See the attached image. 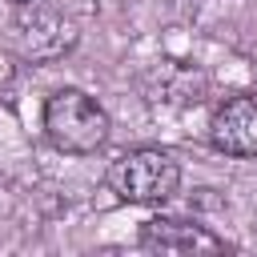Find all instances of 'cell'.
<instances>
[{
  "mask_svg": "<svg viewBox=\"0 0 257 257\" xmlns=\"http://www.w3.org/2000/svg\"><path fill=\"white\" fill-rule=\"evenodd\" d=\"M141 249L169 253V257H197V253H225L229 245L209 225H197L185 217H149L141 225Z\"/></svg>",
  "mask_w": 257,
  "mask_h": 257,
  "instance_id": "4",
  "label": "cell"
},
{
  "mask_svg": "<svg viewBox=\"0 0 257 257\" xmlns=\"http://www.w3.org/2000/svg\"><path fill=\"white\" fill-rule=\"evenodd\" d=\"M181 185V169L165 149H124L108 165V189L128 205H165Z\"/></svg>",
  "mask_w": 257,
  "mask_h": 257,
  "instance_id": "2",
  "label": "cell"
},
{
  "mask_svg": "<svg viewBox=\"0 0 257 257\" xmlns=\"http://www.w3.org/2000/svg\"><path fill=\"white\" fill-rule=\"evenodd\" d=\"M44 133L60 153L88 157L108 141V112L80 88H60L44 100Z\"/></svg>",
  "mask_w": 257,
  "mask_h": 257,
  "instance_id": "1",
  "label": "cell"
},
{
  "mask_svg": "<svg viewBox=\"0 0 257 257\" xmlns=\"http://www.w3.org/2000/svg\"><path fill=\"white\" fill-rule=\"evenodd\" d=\"M20 8H24V16L16 20V44H20L24 56L52 60V56H60L76 44V32L60 12H44L36 4H20Z\"/></svg>",
  "mask_w": 257,
  "mask_h": 257,
  "instance_id": "5",
  "label": "cell"
},
{
  "mask_svg": "<svg viewBox=\"0 0 257 257\" xmlns=\"http://www.w3.org/2000/svg\"><path fill=\"white\" fill-rule=\"evenodd\" d=\"M12 4H36V0H12Z\"/></svg>",
  "mask_w": 257,
  "mask_h": 257,
  "instance_id": "6",
  "label": "cell"
},
{
  "mask_svg": "<svg viewBox=\"0 0 257 257\" xmlns=\"http://www.w3.org/2000/svg\"><path fill=\"white\" fill-rule=\"evenodd\" d=\"M209 145L225 157H257V88L233 92L213 108Z\"/></svg>",
  "mask_w": 257,
  "mask_h": 257,
  "instance_id": "3",
  "label": "cell"
}]
</instances>
